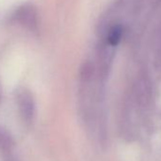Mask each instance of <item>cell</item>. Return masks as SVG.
Here are the masks:
<instances>
[{
  "instance_id": "1",
  "label": "cell",
  "mask_w": 161,
  "mask_h": 161,
  "mask_svg": "<svg viewBox=\"0 0 161 161\" xmlns=\"http://www.w3.org/2000/svg\"><path fill=\"white\" fill-rule=\"evenodd\" d=\"M16 103L23 119L30 122L34 115V100L31 93L24 87L19 88L16 92Z\"/></svg>"
},
{
  "instance_id": "2",
  "label": "cell",
  "mask_w": 161,
  "mask_h": 161,
  "mask_svg": "<svg viewBox=\"0 0 161 161\" xmlns=\"http://www.w3.org/2000/svg\"><path fill=\"white\" fill-rule=\"evenodd\" d=\"M37 12L31 5H25L19 8L16 12V20L24 27L31 31H35L38 26Z\"/></svg>"
},
{
  "instance_id": "3",
  "label": "cell",
  "mask_w": 161,
  "mask_h": 161,
  "mask_svg": "<svg viewBox=\"0 0 161 161\" xmlns=\"http://www.w3.org/2000/svg\"><path fill=\"white\" fill-rule=\"evenodd\" d=\"M123 29L120 25H115L108 31L106 37V43L111 47H116L121 40Z\"/></svg>"
}]
</instances>
